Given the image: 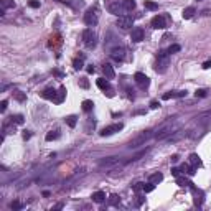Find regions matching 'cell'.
Wrapping results in <instances>:
<instances>
[{"label":"cell","mask_w":211,"mask_h":211,"mask_svg":"<svg viewBox=\"0 0 211 211\" xmlns=\"http://www.w3.org/2000/svg\"><path fill=\"white\" fill-rule=\"evenodd\" d=\"M10 120L13 122V124H18V125H22L23 122H25V119H23V115H22V114H18V115H13V117H10Z\"/></svg>","instance_id":"obj_31"},{"label":"cell","mask_w":211,"mask_h":211,"mask_svg":"<svg viewBox=\"0 0 211 211\" xmlns=\"http://www.w3.org/2000/svg\"><path fill=\"white\" fill-rule=\"evenodd\" d=\"M150 107H152V109H157V107H160V102H157V101H152V102H150Z\"/></svg>","instance_id":"obj_46"},{"label":"cell","mask_w":211,"mask_h":211,"mask_svg":"<svg viewBox=\"0 0 211 211\" xmlns=\"http://www.w3.org/2000/svg\"><path fill=\"white\" fill-rule=\"evenodd\" d=\"M180 50H181V46H180V45H172L167 51H168V55H173V53H178Z\"/></svg>","instance_id":"obj_35"},{"label":"cell","mask_w":211,"mask_h":211,"mask_svg":"<svg viewBox=\"0 0 211 211\" xmlns=\"http://www.w3.org/2000/svg\"><path fill=\"white\" fill-rule=\"evenodd\" d=\"M45 139L48 140V142H51V140H56V139H60V132H58V130H51V132L46 134Z\"/></svg>","instance_id":"obj_29"},{"label":"cell","mask_w":211,"mask_h":211,"mask_svg":"<svg viewBox=\"0 0 211 211\" xmlns=\"http://www.w3.org/2000/svg\"><path fill=\"white\" fill-rule=\"evenodd\" d=\"M7 101H2V102H0V110H2V112H5V109H7Z\"/></svg>","instance_id":"obj_44"},{"label":"cell","mask_w":211,"mask_h":211,"mask_svg":"<svg viewBox=\"0 0 211 211\" xmlns=\"http://www.w3.org/2000/svg\"><path fill=\"white\" fill-rule=\"evenodd\" d=\"M134 79H135V83L139 84L140 89H145V87H149V84H150V79L144 73H135L134 74Z\"/></svg>","instance_id":"obj_11"},{"label":"cell","mask_w":211,"mask_h":211,"mask_svg":"<svg viewBox=\"0 0 211 211\" xmlns=\"http://www.w3.org/2000/svg\"><path fill=\"white\" fill-rule=\"evenodd\" d=\"M162 97L165 99V101H168V99H175V97H186V91H168Z\"/></svg>","instance_id":"obj_16"},{"label":"cell","mask_w":211,"mask_h":211,"mask_svg":"<svg viewBox=\"0 0 211 211\" xmlns=\"http://www.w3.org/2000/svg\"><path fill=\"white\" fill-rule=\"evenodd\" d=\"M79 86L86 89V87H89V81H87L86 78H81V79H79Z\"/></svg>","instance_id":"obj_40"},{"label":"cell","mask_w":211,"mask_h":211,"mask_svg":"<svg viewBox=\"0 0 211 211\" xmlns=\"http://www.w3.org/2000/svg\"><path fill=\"white\" fill-rule=\"evenodd\" d=\"M203 68H204V69H209V68H211V61H206V63L203 64Z\"/></svg>","instance_id":"obj_50"},{"label":"cell","mask_w":211,"mask_h":211,"mask_svg":"<svg viewBox=\"0 0 211 211\" xmlns=\"http://www.w3.org/2000/svg\"><path fill=\"white\" fill-rule=\"evenodd\" d=\"M172 162H178V155H173L172 157Z\"/></svg>","instance_id":"obj_52"},{"label":"cell","mask_w":211,"mask_h":211,"mask_svg":"<svg viewBox=\"0 0 211 211\" xmlns=\"http://www.w3.org/2000/svg\"><path fill=\"white\" fill-rule=\"evenodd\" d=\"M134 25V17L130 15H120L119 20H117V27L122 28V30H129Z\"/></svg>","instance_id":"obj_9"},{"label":"cell","mask_w":211,"mask_h":211,"mask_svg":"<svg viewBox=\"0 0 211 211\" xmlns=\"http://www.w3.org/2000/svg\"><path fill=\"white\" fill-rule=\"evenodd\" d=\"M209 125H211V110H204V112L198 114L196 117H193L191 125L186 129V137L188 139L201 137Z\"/></svg>","instance_id":"obj_1"},{"label":"cell","mask_w":211,"mask_h":211,"mask_svg":"<svg viewBox=\"0 0 211 211\" xmlns=\"http://www.w3.org/2000/svg\"><path fill=\"white\" fill-rule=\"evenodd\" d=\"M172 175H173L175 178L180 177V168H172Z\"/></svg>","instance_id":"obj_45"},{"label":"cell","mask_w":211,"mask_h":211,"mask_svg":"<svg viewBox=\"0 0 211 211\" xmlns=\"http://www.w3.org/2000/svg\"><path fill=\"white\" fill-rule=\"evenodd\" d=\"M122 8L125 12H132L135 8V0H122Z\"/></svg>","instance_id":"obj_23"},{"label":"cell","mask_w":211,"mask_h":211,"mask_svg":"<svg viewBox=\"0 0 211 211\" xmlns=\"http://www.w3.org/2000/svg\"><path fill=\"white\" fill-rule=\"evenodd\" d=\"M119 157H107V158H104V160L99 162V167L101 168H109V167H115V165H119Z\"/></svg>","instance_id":"obj_13"},{"label":"cell","mask_w":211,"mask_h":211,"mask_svg":"<svg viewBox=\"0 0 211 211\" xmlns=\"http://www.w3.org/2000/svg\"><path fill=\"white\" fill-rule=\"evenodd\" d=\"M190 163H191V167H201V160H200V157H198L196 154H191L190 155Z\"/></svg>","instance_id":"obj_27"},{"label":"cell","mask_w":211,"mask_h":211,"mask_svg":"<svg viewBox=\"0 0 211 211\" xmlns=\"http://www.w3.org/2000/svg\"><path fill=\"white\" fill-rule=\"evenodd\" d=\"M168 64H170V55L168 51H160L157 56V63H155V71L163 74L168 69Z\"/></svg>","instance_id":"obj_4"},{"label":"cell","mask_w":211,"mask_h":211,"mask_svg":"<svg viewBox=\"0 0 211 211\" xmlns=\"http://www.w3.org/2000/svg\"><path fill=\"white\" fill-rule=\"evenodd\" d=\"M196 13V10H195V7H186L185 10H183V13H181V17H183L185 20H190L193 15Z\"/></svg>","instance_id":"obj_24"},{"label":"cell","mask_w":211,"mask_h":211,"mask_svg":"<svg viewBox=\"0 0 211 211\" xmlns=\"http://www.w3.org/2000/svg\"><path fill=\"white\" fill-rule=\"evenodd\" d=\"M144 200L145 198H142V196H137V201H135V206H140V204L144 203Z\"/></svg>","instance_id":"obj_48"},{"label":"cell","mask_w":211,"mask_h":211,"mask_svg":"<svg viewBox=\"0 0 211 211\" xmlns=\"http://www.w3.org/2000/svg\"><path fill=\"white\" fill-rule=\"evenodd\" d=\"M83 63H84V55H81L79 58H76V60L73 61V68L76 69V71H79V69H83Z\"/></svg>","instance_id":"obj_26"},{"label":"cell","mask_w":211,"mask_h":211,"mask_svg":"<svg viewBox=\"0 0 211 211\" xmlns=\"http://www.w3.org/2000/svg\"><path fill=\"white\" fill-rule=\"evenodd\" d=\"M94 71H96V69H94V66H87V73H89V74H92Z\"/></svg>","instance_id":"obj_51"},{"label":"cell","mask_w":211,"mask_h":211,"mask_svg":"<svg viewBox=\"0 0 211 211\" xmlns=\"http://www.w3.org/2000/svg\"><path fill=\"white\" fill-rule=\"evenodd\" d=\"M66 124H68L69 127H74V125H76V115H69V117H66Z\"/></svg>","instance_id":"obj_36"},{"label":"cell","mask_w":211,"mask_h":211,"mask_svg":"<svg viewBox=\"0 0 211 211\" xmlns=\"http://www.w3.org/2000/svg\"><path fill=\"white\" fill-rule=\"evenodd\" d=\"M109 55H110V58H112L114 61H122L125 58V48L122 45H115V46H112V48L109 50Z\"/></svg>","instance_id":"obj_7"},{"label":"cell","mask_w":211,"mask_h":211,"mask_svg":"<svg viewBox=\"0 0 211 211\" xmlns=\"http://www.w3.org/2000/svg\"><path fill=\"white\" fill-rule=\"evenodd\" d=\"M91 198H92V201H94V203H104L106 201V193L104 191H94Z\"/></svg>","instance_id":"obj_20"},{"label":"cell","mask_w":211,"mask_h":211,"mask_svg":"<svg viewBox=\"0 0 211 211\" xmlns=\"http://www.w3.org/2000/svg\"><path fill=\"white\" fill-rule=\"evenodd\" d=\"M190 188H191V191H193V196H195V204H196V206H201V204H203V198H204V193H203L201 190H198L195 185H191Z\"/></svg>","instance_id":"obj_14"},{"label":"cell","mask_w":211,"mask_h":211,"mask_svg":"<svg viewBox=\"0 0 211 211\" xmlns=\"http://www.w3.org/2000/svg\"><path fill=\"white\" fill-rule=\"evenodd\" d=\"M109 203H110V204H119V203H120V198L117 196V195H112V196L109 198Z\"/></svg>","instance_id":"obj_39"},{"label":"cell","mask_w":211,"mask_h":211,"mask_svg":"<svg viewBox=\"0 0 211 211\" xmlns=\"http://www.w3.org/2000/svg\"><path fill=\"white\" fill-rule=\"evenodd\" d=\"M154 190H155V185L150 183V181H149L147 185H145V183L142 185V191H144V193H150V191H154Z\"/></svg>","instance_id":"obj_32"},{"label":"cell","mask_w":211,"mask_h":211,"mask_svg":"<svg viewBox=\"0 0 211 211\" xmlns=\"http://www.w3.org/2000/svg\"><path fill=\"white\" fill-rule=\"evenodd\" d=\"M177 183H178L180 186H191V185H193L190 180H186V178H183V177H177Z\"/></svg>","instance_id":"obj_30"},{"label":"cell","mask_w":211,"mask_h":211,"mask_svg":"<svg viewBox=\"0 0 211 211\" xmlns=\"http://www.w3.org/2000/svg\"><path fill=\"white\" fill-rule=\"evenodd\" d=\"M178 124H177V117H168L165 122H162L160 125L155 129L154 132V137L158 140H165L168 135H172L175 130H178Z\"/></svg>","instance_id":"obj_2"},{"label":"cell","mask_w":211,"mask_h":211,"mask_svg":"<svg viewBox=\"0 0 211 211\" xmlns=\"http://www.w3.org/2000/svg\"><path fill=\"white\" fill-rule=\"evenodd\" d=\"M195 167H190L188 163H183V165H181V168H180V172H183L185 175H188V177H193V175H195L196 172H195Z\"/></svg>","instance_id":"obj_21"},{"label":"cell","mask_w":211,"mask_h":211,"mask_svg":"<svg viewBox=\"0 0 211 211\" xmlns=\"http://www.w3.org/2000/svg\"><path fill=\"white\" fill-rule=\"evenodd\" d=\"M94 125H96V122H94V120L87 119V124H86V129H84V130H86L87 134H89V130H91V127H92V129H94Z\"/></svg>","instance_id":"obj_38"},{"label":"cell","mask_w":211,"mask_h":211,"mask_svg":"<svg viewBox=\"0 0 211 211\" xmlns=\"http://www.w3.org/2000/svg\"><path fill=\"white\" fill-rule=\"evenodd\" d=\"M2 7L3 8H15V2L13 0H2Z\"/></svg>","instance_id":"obj_33"},{"label":"cell","mask_w":211,"mask_h":211,"mask_svg":"<svg viewBox=\"0 0 211 211\" xmlns=\"http://www.w3.org/2000/svg\"><path fill=\"white\" fill-rule=\"evenodd\" d=\"M195 94H196V97H206V91L204 89H196Z\"/></svg>","instance_id":"obj_42"},{"label":"cell","mask_w":211,"mask_h":211,"mask_svg":"<svg viewBox=\"0 0 211 211\" xmlns=\"http://www.w3.org/2000/svg\"><path fill=\"white\" fill-rule=\"evenodd\" d=\"M102 71H104V76H106L107 79H114V78H115V71H114V68L110 66L109 63H106L104 66H102Z\"/></svg>","instance_id":"obj_17"},{"label":"cell","mask_w":211,"mask_h":211,"mask_svg":"<svg viewBox=\"0 0 211 211\" xmlns=\"http://www.w3.org/2000/svg\"><path fill=\"white\" fill-rule=\"evenodd\" d=\"M28 5H30L32 8H38V7H40V2H38V0H30V2H28Z\"/></svg>","instance_id":"obj_43"},{"label":"cell","mask_w":211,"mask_h":211,"mask_svg":"<svg viewBox=\"0 0 211 211\" xmlns=\"http://www.w3.org/2000/svg\"><path fill=\"white\" fill-rule=\"evenodd\" d=\"M97 22H99V13H97V8H89L84 13V23L87 27H94L97 25Z\"/></svg>","instance_id":"obj_6"},{"label":"cell","mask_w":211,"mask_h":211,"mask_svg":"<svg viewBox=\"0 0 211 211\" xmlns=\"http://www.w3.org/2000/svg\"><path fill=\"white\" fill-rule=\"evenodd\" d=\"M56 94H58V92L53 89V87H48V89H45V91L42 92V96H43L45 99H50V101H55Z\"/></svg>","instance_id":"obj_19"},{"label":"cell","mask_w":211,"mask_h":211,"mask_svg":"<svg viewBox=\"0 0 211 211\" xmlns=\"http://www.w3.org/2000/svg\"><path fill=\"white\" fill-rule=\"evenodd\" d=\"M64 96H66V87H64V86H61V87H60V91H58V94H56V97H55V101H53V102L61 104V102L64 101Z\"/></svg>","instance_id":"obj_22"},{"label":"cell","mask_w":211,"mask_h":211,"mask_svg":"<svg viewBox=\"0 0 211 211\" xmlns=\"http://www.w3.org/2000/svg\"><path fill=\"white\" fill-rule=\"evenodd\" d=\"M30 137H32V134H30V132H28V130H23V139H25V140H28Z\"/></svg>","instance_id":"obj_49"},{"label":"cell","mask_w":211,"mask_h":211,"mask_svg":"<svg viewBox=\"0 0 211 211\" xmlns=\"http://www.w3.org/2000/svg\"><path fill=\"white\" fill-rule=\"evenodd\" d=\"M142 185L144 183H135V185H134V191H140V190H142Z\"/></svg>","instance_id":"obj_47"},{"label":"cell","mask_w":211,"mask_h":211,"mask_svg":"<svg viewBox=\"0 0 211 211\" xmlns=\"http://www.w3.org/2000/svg\"><path fill=\"white\" fill-rule=\"evenodd\" d=\"M196 2H201V0H196Z\"/></svg>","instance_id":"obj_53"},{"label":"cell","mask_w":211,"mask_h":211,"mask_svg":"<svg viewBox=\"0 0 211 211\" xmlns=\"http://www.w3.org/2000/svg\"><path fill=\"white\" fill-rule=\"evenodd\" d=\"M130 40H132V43H139V42H142L144 40V30L140 27L137 28H134L132 33H130Z\"/></svg>","instance_id":"obj_15"},{"label":"cell","mask_w":211,"mask_h":211,"mask_svg":"<svg viewBox=\"0 0 211 211\" xmlns=\"http://www.w3.org/2000/svg\"><path fill=\"white\" fill-rule=\"evenodd\" d=\"M92 107H94V102H92V101H89V99L83 101V110H84V112H91Z\"/></svg>","instance_id":"obj_28"},{"label":"cell","mask_w":211,"mask_h":211,"mask_svg":"<svg viewBox=\"0 0 211 211\" xmlns=\"http://www.w3.org/2000/svg\"><path fill=\"white\" fill-rule=\"evenodd\" d=\"M150 25H152V28H155V30H163V28H167L165 18H163L162 15H155L154 18H152Z\"/></svg>","instance_id":"obj_12"},{"label":"cell","mask_w":211,"mask_h":211,"mask_svg":"<svg viewBox=\"0 0 211 211\" xmlns=\"http://www.w3.org/2000/svg\"><path fill=\"white\" fill-rule=\"evenodd\" d=\"M162 180H163V175H162L160 172L152 173V175H150V178H149V181H150V183H154V185H158Z\"/></svg>","instance_id":"obj_25"},{"label":"cell","mask_w":211,"mask_h":211,"mask_svg":"<svg viewBox=\"0 0 211 211\" xmlns=\"http://www.w3.org/2000/svg\"><path fill=\"white\" fill-rule=\"evenodd\" d=\"M106 8H107L110 13H114V15H119L122 10V0H107L106 2Z\"/></svg>","instance_id":"obj_8"},{"label":"cell","mask_w":211,"mask_h":211,"mask_svg":"<svg viewBox=\"0 0 211 211\" xmlns=\"http://www.w3.org/2000/svg\"><path fill=\"white\" fill-rule=\"evenodd\" d=\"M122 127H124L122 124H110V125H107V127L102 129V130H101V135H102V137H109V135H112V134L122 130Z\"/></svg>","instance_id":"obj_10"},{"label":"cell","mask_w":211,"mask_h":211,"mask_svg":"<svg viewBox=\"0 0 211 211\" xmlns=\"http://www.w3.org/2000/svg\"><path fill=\"white\" fill-rule=\"evenodd\" d=\"M145 8L149 10H158V5L155 2H150V0H145Z\"/></svg>","instance_id":"obj_34"},{"label":"cell","mask_w":211,"mask_h":211,"mask_svg":"<svg viewBox=\"0 0 211 211\" xmlns=\"http://www.w3.org/2000/svg\"><path fill=\"white\" fill-rule=\"evenodd\" d=\"M97 86H99V89H102L104 92L106 91H112V87H110V83H109V79L107 78H101V79H97Z\"/></svg>","instance_id":"obj_18"},{"label":"cell","mask_w":211,"mask_h":211,"mask_svg":"<svg viewBox=\"0 0 211 211\" xmlns=\"http://www.w3.org/2000/svg\"><path fill=\"white\" fill-rule=\"evenodd\" d=\"M10 208H12V209H20V208H22V203H20V201H12V203H10Z\"/></svg>","instance_id":"obj_41"},{"label":"cell","mask_w":211,"mask_h":211,"mask_svg":"<svg viewBox=\"0 0 211 211\" xmlns=\"http://www.w3.org/2000/svg\"><path fill=\"white\" fill-rule=\"evenodd\" d=\"M13 96H15V99H17V101H20V102H23V101H25V99H27V96L23 94V92H20V91H17Z\"/></svg>","instance_id":"obj_37"},{"label":"cell","mask_w":211,"mask_h":211,"mask_svg":"<svg viewBox=\"0 0 211 211\" xmlns=\"http://www.w3.org/2000/svg\"><path fill=\"white\" fill-rule=\"evenodd\" d=\"M81 38H83V43L87 46V48H94L96 43H97V35L91 30V28H86L81 35Z\"/></svg>","instance_id":"obj_5"},{"label":"cell","mask_w":211,"mask_h":211,"mask_svg":"<svg viewBox=\"0 0 211 211\" xmlns=\"http://www.w3.org/2000/svg\"><path fill=\"white\" fill-rule=\"evenodd\" d=\"M150 137H154V132H152V130L140 132L139 135H135V137L130 140V142H129V149H139V147H142V145H145V142H147Z\"/></svg>","instance_id":"obj_3"}]
</instances>
